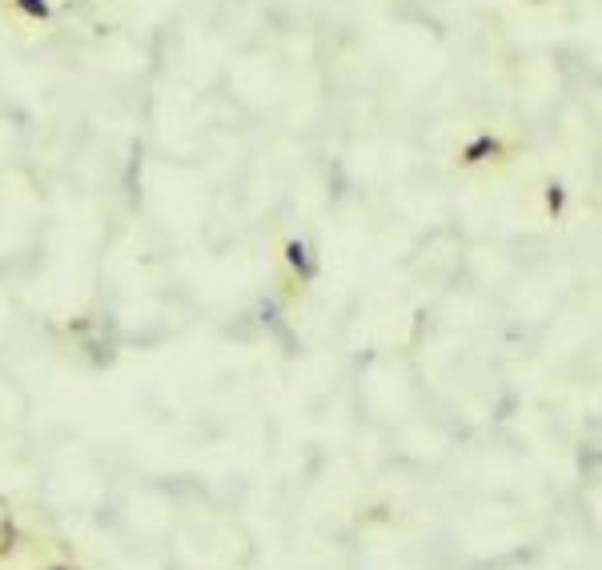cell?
Masks as SVG:
<instances>
[{
  "instance_id": "1",
  "label": "cell",
  "mask_w": 602,
  "mask_h": 570,
  "mask_svg": "<svg viewBox=\"0 0 602 570\" xmlns=\"http://www.w3.org/2000/svg\"><path fill=\"white\" fill-rule=\"evenodd\" d=\"M17 538H21V534H17V522H13V518H0V562H5V558L17 550Z\"/></svg>"
}]
</instances>
